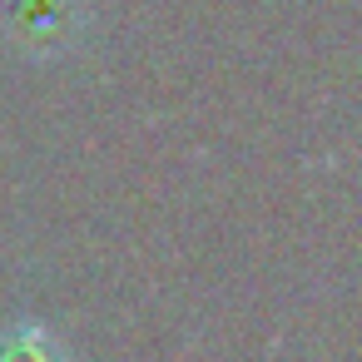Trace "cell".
<instances>
[{"label": "cell", "mask_w": 362, "mask_h": 362, "mask_svg": "<svg viewBox=\"0 0 362 362\" xmlns=\"http://www.w3.org/2000/svg\"><path fill=\"white\" fill-rule=\"evenodd\" d=\"M0 362H70L60 352V342L40 327H16L0 337Z\"/></svg>", "instance_id": "obj_1"}]
</instances>
